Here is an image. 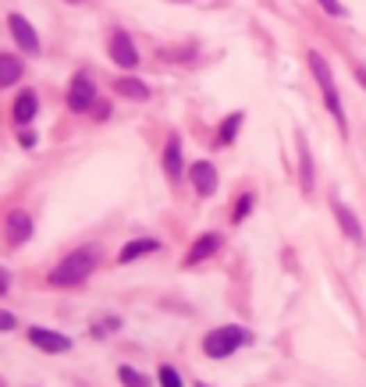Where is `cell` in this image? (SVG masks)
<instances>
[{
	"mask_svg": "<svg viewBox=\"0 0 366 387\" xmlns=\"http://www.w3.org/2000/svg\"><path fill=\"white\" fill-rule=\"evenodd\" d=\"M221 249V234H203L199 242L189 249V263H199V259H206V256H213Z\"/></svg>",
	"mask_w": 366,
	"mask_h": 387,
	"instance_id": "obj_15",
	"label": "cell"
},
{
	"mask_svg": "<svg viewBox=\"0 0 366 387\" xmlns=\"http://www.w3.org/2000/svg\"><path fill=\"white\" fill-rule=\"evenodd\" d=\"M299 171H302V192H313V157H310V146L299 139Z\"/></svg>",
	"mask_w": 366,
	"mask_h": 387,
	"instance_id": "obj_16",
	"label": "cell"
},
{
	"mask_svg": "<svg viewBox=\"0 0 366 387\" xmlns=\"http://www.w3.org/2000/svg\"><path fill=\"white\" fill-rule=\"evenodd\" d=\"M8 242L11 246H22V242H28V234H33V217H28L25 210H15L11 217H8Z\"/></svg>",
	"mask_w": 366,
	"mask_h": 387,
	"instance_id": "obj_8",
	"label": "cell"
},
{
	"mask_svg": "<svg viewBox=\"0 0 366 387\" xmlns=\"http://www.w3.org/2000/svg\"><path fill=\"white\" fill-rule=\"evenodd\" d=\"M114 93L125 96V100H149V85L142 78H117L114 82Z\"/></svg>",
	"mask_w": 366,
	"mask_h": 387,
	"instance_id": "obj_13",
	"label": "cell"
},
{
	"mask_svg": "<svg viewBox=\"0 0 366 387\" xmlns=\"http://www.w3.org/2000/svg\"><path fill=\"white\" fill-rule=\"evenodd\" d=\"M249 331L246 327H217V331H210L206 341H203V352L210 355V359H224V355H231L235 348L249 345Z\"/></svg>",
	"mask_w": 366,
	"mask_h": 387,
	"instance_id": "obj_3",
	"label": "cell"
},
{
	"mask_svg": "<svg viewBox=\"0 0 366 387\" xmlns=\"http://www.w3.org/2000/svg\"><path fill=\"white\" fill-rule=\"evenodd\" d=\"M117 380L125 384V387H149V377H142V373L132 370V366H117Z\"/></svg>",
	"mask_w": 366,
	"mask_h": 387,
	"instance_id": "obj_19",
	"label": "cell"
},
{
	"mask_svg": "<svg viewBox=\"0 0 366 387\" xmlns=\"http://www.w3.org/2000/svg\"><path fill=\"white\" fill-rule=\"evenodd\" d=\"M93 266H97V249H75L53 266L50 284H57V288L60 284H78V281H85L89 274H93Z\"/></svg>",
	"mask_w": 366,
	"mask_h": 387,
	"instance_id": "obj_1",
	"label": "cell"
},
{
	"mask_svg": "<svg viewBox=\"0 0 366 387\" xmlns=\"http://www.w3.org/2000/svg\"><path fill=\"white\" fill-rule=\"evenodd\" d=\"M110 57L121 68H135L139 64V53H135L132 36L125 33V28H114V33H110Z\"/></svg>",
	"mask_w": 366,
	"mask_h": 387,
	"instance_id": "obj_4",
	"label": "cell"
},
{
	"mask_svg": "<svg viewBox=\"0 0 366 387\" xmlns=\"http://www.w3.org/2000/svg\"><path fill=\"white\" fill-rule=\"evenodd\" d=\"M36 110H40V100H36L33 89L18 93V100H15V121H18V125H28V121L36 117Z\"/></svg>",
	"mask_w": 366,
	"mask_h": 387,
	"instance_id": "obj_11",
	"label": "cell"
},
{
	"mask_svg": "<svg viewBox=\"0 0 366 387\" xmlns=\"http://www.w3.org/2000/svg\"><path fill=\"white\" fill-rule=\"evenodd\" d=\"M28 341H33L36 348H43V352H50V355H57V352H68V348H72V341H68L65 334L47 331V327H33V331H28Z\"/></svg>",
	"mask_w": 366,
	"mask_h": 387,
	"instance_id": "obj_6",
	"label": "cell"
},
{
	"mask_svg": "<svg viewBox=\"0 0 366 387\" xmlns=\"http://www.w3.org/2000/svg\"><path fill=\"white\" fill-rule=\"evenodd\" d=\"M8 288H11V274L4 270V266H0V295H4Z\"/></svg>",
	"mask_w": 366,
	"mask_h": 387,
	"instance_id": "obj_23",
	"label": "cell"
},
{
	"mask_svg": "<svg viewBox=\"0 0 366 387\" xmlns=\"http://www.w3.org/2000/svg\"><path fill=\"white\" fill-rule=\"evenodd\" d=\"M93 96H97L93 78H89V75H75L72 93H68V107L72 110H89V107H93Z\"/></svg>",
	"mask_w": 366,
	"mask_h": 387,
	"instance_id": "obj_5",
	"label": "cell"
},
{
	"mask_svg": "<svg viewBox=\"0 0 366 387\" xmlns=\"http://www.w3.org/2000/svg\"><path fill=\"white\" fill-rule=\"evenodd\" d=\"M310 68H313V78L320 85V93H324V103L331 110V117L345 128V110H342V96H338V89H334V75H331V64L320 57V50H310Z\"/></svg>",
	"mask_w": 366,
	"mask_h": 387,
	"instance_id": "obj_2",
	"label": "cell"
},
{
	"mask_svg": "<svg viewBox=\"0 0 366 387\" xmlns=\"http://www.w3.org/2000/svg\"><path fill=\"white\" fill-rule=\"evenodd\" d=\"M253 210V192H246V196H242V203H238V210H235V224L238 221H246V214Z\"/></svg>",
	"mask_w": 366,
	"mask_h": 387,
	"instance_id": "obj_21",
	"label": "cell"
},
{
	"mask_svg": "<svg viewBox=\"0 0 366 387\" xmlns=\"http://www.w3.org/2000/svg\"><path fill=\"white\" fill-rule=\"evenodd\" d=\"M196 387H206V384H196Z\"/></svg>",
	"mask_w": 366,
	"mask_h": 387,
	"instance_id": "obj_26",
	"label": "cell"
},
{
	"mask_svg": "<svg viewBox=\"0 0 366 387\" xmlns=\"http://www.w3.org/2000/svg\"><path fill=\"white\" fill-rule=\"evenodd\" d=\"M164 174L171 178V182L181 174V142H178V135L167 139V150H164Z\"/></svg>",
	"mask_w": 366,
	"mask_h": 387,
	"instance_id": "obj_14",
	"label": "cell"
},
{
	"mask_svg": "<svg viewBox=\"0 0 366 387\" xmlns=\"http://www.w3.org/2000/svg\"><path fill=\"white\" fill-rule=\"evenodd\" d=\"M15 327V316L11 313H0V331H11Z\"/></svg>",
	"mask_w": 366,
	"mask_h": 387,
	"instance_id": "obj_24",
	"label": "cell"
},
{
	"mask_svg": "<svg viewBox=\"0 0 366 387\" xmlns=\"http://www.w3.org/2000/svg\"><path fill=\"white\" fill-rule=\"evenodd\" d=\"M238 128H242V114L235 110L231 117H224V121H221V132H217V142H221V146H228V142H235V135H238Z\"/></svg>",
	"mask_w": 366,
	"mask_h": 387,
	"instance_id": "obj_18",
	"label": "cell"
},
{
	"mask_svg": "<svg viewBox=\"0 0 366 387\" xmlns=\"http://www.w3.org/2000/svg\"><path fill=\"white\" fill-rule=\"evenodd\" d=\"M157 249H160L157 238H135V242H128L125 249L117 252V263H132V259H139L146 252H157Z\"/></svg>",
	"mask_w": 366,
	"mask_h": 387,
	"instance_id": "obj_12",
	"label": "cell"
},
{
	"mask_svg": "<svg viewBox=\"0 0 366 387\" xmlns=\"http://www.w3.org/2000/svg\"><path fill=\"white\" fill-rule=\"evenodd\" d=\"M192 185H196L199 196H213V192H217V167L206 164V160H199L192 167Z\"/></svg>",
	"mask_w": 366,
	"mask_h": 387,
	"instance_id": "obj_9",
	"label": "cell"
},
{
	"mask_svg": "<svg viewBox=\"0 0 366 387\" xmlns=\"http://www.w3.org/2000/svg\"><path fill=\"white\" fill-rule=\"evenodd\" d=\"M18 78H22V61L11 57V53H0V89L18 82Z\"/></svg>",
	"mask_w": 366,
	"mask_h": 387,
	"instance_id": "obj_17",
	"label": "cell"
},
{
	"mask_svg": "<svg viewBox=\"0 0 366 387\" xmlns=\"http://www.w3.org/2000/svg\"><path fill=\"white\" fill-rule=\"evenodd\" d=\"M160 387H181V377L174 366H160Z\"/></svg>",
	"mask_w": 366,
	"mask_h": 387,
	"instance_id": "obj_20",
	"label": "cell"
},
{
	"mask_svg": "<svg viewBox=\"0 0 366 387\" xmlns=\"http://www.w3.org/2000/svg\"><path fill=\"white\" fill-rule=\"evenodd\" d=\"M320 8H324L327 15H334V18H342V15H345V8L338 4V0H320Z\"/></svg>",
	"mask_w": 366,
	"mask_h": 387,
	"instance_id": "obj_22",
	"label": "cell"
},
{
	"mask_svg": "<svg viewBox=\"0 0 366 387\" xmlns=\"http://www.w3.org/2000/svg\"><path fill=\"white\" fill-rule=\"evenodd\" d=\"M8 25H11V36L18 40V46L25 50V53H40V40H36V28L28 25L22 15H11L8 18Z\"/></svg>",
	"mask_w": 366,
	"mask_h": 387,
	"instance_id": "obj_7",
	"label": "cell"
},
{
	"mask_svg": "<svg viewBox=\"0 0 366 387\" xmlns=\"http://www.w3.org/2000/svg\"><path fill=\"white\" fill-rule=\"evenodd\" d=\"M334 217H338L342 231H345V234L352 238V242H359V246H363V227H359L356 214L349 210V206H345V203H338V199H334Z\"/></svg>",
	"mask_w": 366,
	"mask_h": 387,
	"instance_id": "obj_10",
	"label": "cell"
},
{
	"mask_svg": "<svg viewBox=\"0 0 366 387\" xmlns=\"http://www.w3.org/2000/svg\"><path fill=\"white\" fill-rule=\"evenodd\" d=\"M18 139H22V146H36V135H33V132H22Z\"/></svg>",
	"mask_w": 366,
	"mask_h": 387,
	"instance_id": "obj_25",
	"label": "cell"
}]
</instances>
